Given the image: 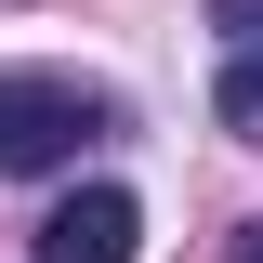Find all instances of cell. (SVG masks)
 <instances>
[{
	"label": "cell",
	"instance_id": "obj_1",
	"mask_svg": "<svg viewBox=\"0 0 263 263\" xmlns=\"http://www.w3.org/2000/svg\"><path fill=\"white\" fill-rule=\"evenodd\" d=\"M119 132V92L79 79V66H0V171L40 184V171H79Z\"/></svg>",
	"mask_w": 263,
	"mask_h": 263
},
{
	"label": "cell",
	"instance_id": "obj_2",
	"mask_svg": "<svg viewBox=\"0 0 263 263\" xmlns=\"http://www.w3.org/2000/svg\"><path fill=\"white\" fill-rule=\"evenodd\" d=\"M132 237H145V211H132V184H79L66 211H40L27 263H132Z\"/></svg>",
	"mask_w": 263,
	"mask_h": 263
},
{
	"label": "cell",
	"instance_id": "obj_3",
	"mask_svg": "<svg viewBox=\"0 0 263 263\" xmlns=\"http://www.w3.org/2000/svg\"><path fill=\"white\" fill-rule=\"evenodd\" d=\"M211 53H224V132L237 145H263V0H211Z\"/></svg>",
	"mask_w": 263,
	"mask_h": 263
},
{
	"label": "cell",
	"instance_id": "obj_4",
	"mask_svg": "<svg viewBox=\"0 0 263 263\" xmlns=\"http://www.w3.org/2000/svg\"><path fill=\"white\" fill-rule=\"evenodd\" d=\"M224 263H263V211H250V224H237V237H224Z\"/></svg>",
	"mask_w": 263,
	"mask_h": 263
}]
</instances>
